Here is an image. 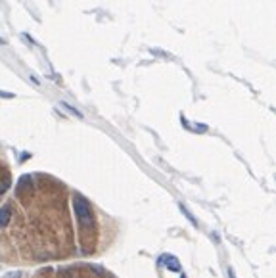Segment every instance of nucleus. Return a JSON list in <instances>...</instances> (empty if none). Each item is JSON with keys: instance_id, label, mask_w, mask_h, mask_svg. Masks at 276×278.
Segmentation results:
<instances>
[{"instance_id": "nucleus-1", "label": "nucleus", "mask_w": 276, "mask_h": 278, "mask_svg": "<svg viewBox=\"0 0 276 278\" xmlns=\"http://www.w3.org/2000/svg\"><path fill=\"white\" fill-rule=\"evenodd\" d=\"M73 209H75V215L79 221V226L83 232H88L94 228V215H92V209H90V202H88L85 196L81 194H75L73 196Z\"/></svg>"}, {"instance_id": "nucleus-2", "label": "nucleus", "mask_w": 276, "mask_h": 278, "mask_svg": "<svg viewBox=\"0 0 276 278\" xmlns=\"http://www.w3.org/2000/svg\"><path fill=\"white\" fill-rule=\"evenodd\" d=\"M160 265H163L165 269H169V271H173V273H178V271H180V261H178L174 255H169V253L161 255Z\"/></svg>"}, {"instance_id": "nucleus-3", "label": "nucleus", "mask_w": 276, "mask_h": 278, "mask_svg": "<svg viewBox=\"0 0 276 278\" xmlns=\"http://www.w3.org/2000/svg\"><path fill=\"white\" fill-rule=\"evenodd\" d=\"M33 190V176L31 175H23L19 180H17V186H15V194L17 196H23L25 192Z\"/></svg>"}, {"instance_id": "nucleus-4", "label": "nucleus", "mask_w": 276, "mask_h": 278, "mask_svg": "<svg viewBox=\"0 0 276 278\" xmlns=\"http://www.w3.org/2000/svg\"><path fill=\"white\" fill-rule=\"evenodd\" d=\"M10 221H12V207H10V204H6L0 207V228L8 226Z\"/></svg>"}, {"instance_id": "nucleus-5", "label": "nucleus", "mask_w": 276, "mask_h": 278, "mask_svg": "<svg viewBox=\"0 0 276 278\" xmlns=\"http://www.w3.org/2000/svg\"><path fill=\"white\" fill-rule=\"evenodd\" d=\"M8 188H10V178H4V180L0 182V196L8 190Z\"/></svg>"}, {"instance_id": "nucleus-6", "label": "nucleus", "mask_w": 276, "mask_h": 278, "mask_svg": "<svg viewBox=\"0 0 276 278\" xmlns=\"http://www.w3.org/2000/svg\"><path fill=\"white\" fill-rule=\"evenodd\" d=\"M61 106H63V108H65V110H69V111H71L73 115H77V117H83V113H81V111H79V110H75V108H71V106H69V104H61Z\"/></svg>"}, {"instance_id": "nucleus-7", "label": "nucleus", "mask_w": 276, "mask_h": 278, "mask_svg": "<svg viewBox=\"0 0 276 278\" xmlns=\"http://www.w3.org/2000/svg\"><path fill=\"white\" fill-rule=\"evenodd\" d=\"M4 278H21V271H12V273L4 275Z\"/></svg>"}, {"instance_id": "nucleus-8", "label": "nucleus", "mask_w": 276, "mask_h": 278, "mask_svg": "<svg viewBox=\"0 0 276 278\" xmlns=\"http://www.w3.org/2000/svg\"><path fill=\"white\" fill-rule=\"evenodd\" d=\"M226 273H228V278H236V275H234V269H232V267H228V269H226Z\"/></svg>"}]
</instances>
